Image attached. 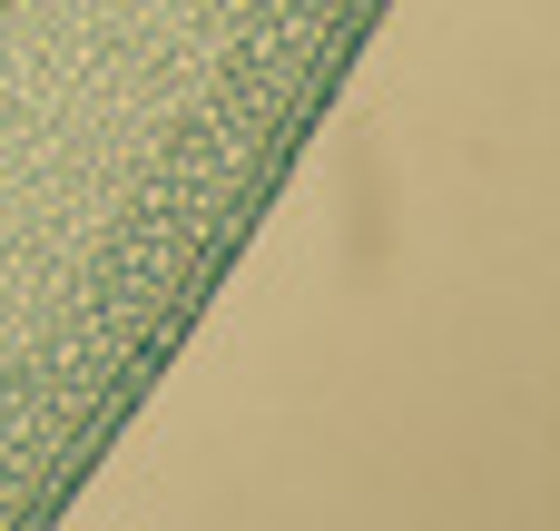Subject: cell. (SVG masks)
Masks as SVG:
<instances>
[]
</instances>
